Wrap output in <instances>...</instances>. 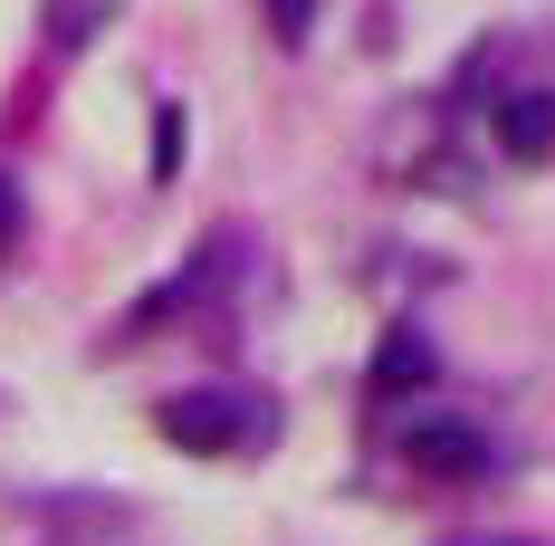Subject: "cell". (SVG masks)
I'll return each instance as SVG.
<instances>
[{"label":"cell","mask_w":555,"mask_h":546,"mask_svg":"<svg viewBox=\"0 0 555 546\" xmlns=\"http://www.w3.org/2000/svg\"><path fill=\"white\" fill-rule=\"evenodd\" d=\"M154 422H164V441L211 450V460H240V450H259V441L278 432V412L259 393H240V383H192V393H172Z\"/></svg>","instance_id":"obj_1"},{"label":"cell","mask_w":555,"mask_h":546,"mask_svg":"<svg viewBox=\"0 0 555 546\" xmlns=\"http://www.w3.org/2000/svg\"><path fill=\"white\" fill-rule=\"evenodd\" d=\"M402 460L431 470V480H479L489 470V432H469V422H412L402 432Z\"/></svg>","instance_id":"obj_2"},{"label":"cell","mask_w":555,"mask_h":546,"mask_svg":"<svg viewBox=\"0 0 555 546\" xmlns=\"http://www.w3.org/2000/svg\"><path fill=\"white\" fill-rule=\"evenodd\" d=\"M499 144L517 164H546L555 154V87H507L499 97Z\"/></svg>","instance_id":"obj_3"},{"label":"cell","mask_w":555,"mask_h":546,"mask_svg":"<svg viewBox=\"0 0 555 546\" xmlns=\"http://www.w3.org/2000/svg\"><path fill=\"white\" fill-rule=\"evenodd\" d=\"M422 383H431V345L412 327H392L384 355H374V393H422Z\"/></svg>","instance_id":"obj_4"},{"label":"cell","mask_w":555,"mask_h":546,"mask_svg":"<svg viewBox=\"0 0 555 546\" xmlns=\"http://www.w3.org/2000/svg\"><path fill=\"white\" fill-rule=\"evenodd\" d=\"M96 20H115V0H49V39H67V49H77Z\"/></svg>","instance_id":"obj_5"},{"label":"cell","mask_w":555,"mask_h":546,"mask_svg":"<svg viewBox=\"0 0 555 546\" xmlns=\"http://www.w3.org/2000/svg\"><path fill=\"white\" fill-rule=\"evenodd\" d=\"M20 220H29V202H20V182H10V173H0V259H10V250H20Z\"/></svg>","instance_id":"obj_6"},{"label":"cell","mask_w":555,"mask_h":546,"mask_svg":"<svg viewBox=\"0 0 555 546\" xmlns=\"http://www.w3.org/2000/svg\"><path fill=\"white\" fill-rule=\"evenodd\" d=\"M307 20H317V0H269V29H278V39H307Z\"/></svg>","instance_id":"obj_7"},{"label":"cell","mask_w":555,"mask_h":546,"mask_svg":"<svg viewBox=\"0 0 555 546\" xmlns=\"http://www.w3.org/2000/svg\"><path fill=\"white\" fill-rule=\"evenodd\" d=\"M154 135H164V144H154V173H172V164H182V115H154Z\"/></svg>","instance_id":"obj_8"}]
</instances>
